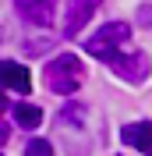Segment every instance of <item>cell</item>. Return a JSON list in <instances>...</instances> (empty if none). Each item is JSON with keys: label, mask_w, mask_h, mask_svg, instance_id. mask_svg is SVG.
<instances>
[{"label": "cell", "mask_w": 152, "mask_h": 156, "mask_svg": "<svg viewBox=\"0 0 152 156\" xmlns=\"http://www.w3.org/2000/svg\"><path fill=\"white\" fill-rule=\"evenodd\" d=\"M14 121H18L21 128H39L43 124V110H39L36 103H18V107H14Z\"/></svg>", "instance_id": "8"}, {"label": "cell", "mask_w": 152, "mask_h": 156, "mask_svg": "<svg viewBox=\"0 0 152 156\" xmlns=\"http://www.w3.org/2000/svg\"><path fill=\"white\" fill-rule=\"evenodd\" d=\"M99 4H103V0H64V36L74 39L78 32L88 25V18L95 14Z\"/></svg>", "instance_id": "4"}, {"label": "cell", "mask_w": 152, "mask_h": 156, "mask_svg": "<svg viewBox=\"0 0 152 156\" xmlns=\"http://www.w3.org/2000/svg\"><path fill=\"white\" fill-rule=\"evenodd\" d=\"M25 156H53V146H50L46 138H29V146H25Z\"/></svg>", "instance_id": "9"}, {"label": "cell", "mask_w": 152, "mask_h": 156, "mask_svg": "<svg viewBox=\"0 0 152 156\" xmlns=\"http://www.w3.org/2000/svg\"><path fill=\"white\" fill-rule=\"evenodd\" d=\"M4 142H7V128L0 124V146H4Z\"/></svg>", "instance_id": "11"}, {"label": "cell", "mask_w": 152, "mask_h": 156, "mask_svg": "<svg viewBox=\"0 0 152 156\" xmlns=\"http://www.w3.org/2000/svg\"><path fill=\"white\" fill-rule=\"evenodd\" d=\"M127 39H131V25H127V21H106L95 36L85 39V50H88V57L110 64V60L120 53V46L127 43Z\"/></svg>", "instance_id": "2"}, {"label": "cell", "mask_w": 152, "mask_h": 156, "mask_svg": "<svg viewBox=\"0 0 152 156\" xmlns=\"http://www.w3.org/2000/svg\"><path fill=\"white\" fill-rule=\"evenodd\" d=\"M11 4H14V11H18L25 21H32V25H50L53 7H57V0H11Z\"/></svg>", "instance_id": "5"}, {"label": "cell", "mask_w": 152, "mask_h": 156, "mask_svg": "<svg viewBox=\"0 0 152 156\" xmlns=\"http://www.w3.org/2000/svg\"><path fill=\"white\" fill-rule=\"evenodd\" d=\"M110 68L117 71V78H124V82H131V85H138V82H145L152 71V60L145 50H127V53H117L113 60H110Z\"/></svg>", "instance_id": "3"}, {"label": "cell", "mask_w": 152, "mask_h": 156, "mask_svg": "<svg viewBox=\"0 0 152 156\" xmlns=\"http://www.w3.org/2000/svg\"><path fill=\"white\" fill-rule=\"evenodd\" d=\"M0 85L14 89V92H21V96H29L32 92V78H29V71L21 68L18 60H0Z\"/></svg>", "instance_id": "6"}, {"label": "cell", "mask_w": 152, "mask_h": 156, "mask_svg": "<svg viewBox=\"0 0 152 156\" xmlns=\"http://www.w3.org/2000/svg\"><path fill=\"white\" fill-rule=\"evenodd\" d=\"M4 107H7V99H4V92H0V110H4Z\"/></svg>", "instance_id": "12"}, {"label": "cell", "mask_w": 152, "mask_h": 156, "mask_svg": "<svg viewBox=\"0 0 152 156\" xmlns=\"http://www.w3.org/2000/svg\"><path fill=\"white\" fill-rule=\"evenodd\" d=\"M120 138H124V146L138 149V153H152V124H149V121H138V124H124Z\"/></svg>", "instance_id": "7"}, {"label": "cell", "mask_w": 152, "mask_h": 156, "mask_svg": "<svg viewBox=\"0 0 152 156\" xmlns=\"http://www.w3.org/2000/svg\"><path fill=\"white\" fill-rule=\"evenodd\" d=\"M85 82V64L74 57V53H60L46 64V89L57 92V96H71L78 92V85Z\"/></svg>", "instance_id": "1"}, {"label": "cell", "mask_w": 152, "mask_h": 156, "mask_svg": "<svg viewBox=\"0 0 152 156\" xmlns=\"http://www.w3.org/2000/svg\"><path fill=\"white\" fill-rule=\"evenodd\" d=\"M138 25H142V29H152V7H142V11H138Z\"/></svg>", "instance_id": "10"}]
</instances>
